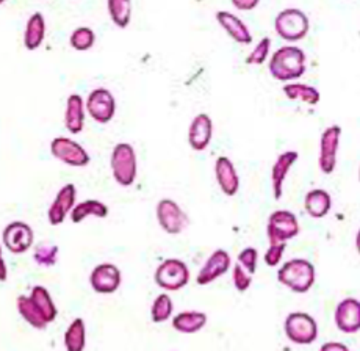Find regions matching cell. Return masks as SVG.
Segmentation results:
<instances>
[{"mask_svg":"<svg viewBox=\"0 0 360 351\" xmlns=\"http://www.w3.org/2000/svg\"><path fill=\"white\" fill-rule=\"evenodd\" d=\"M217 20H218V24L227 32V35H229L233 41H237V43H240V44H251L252 43L251 32H249L248 25L238 16L232 15V13H229V11H218Z\"/></svg>","mask_w":360,"mask_h":351,"instance_id":"obj_20","label":"cell"},{"mask_svg":"<svg viewBox=\"0 0 360 351\" xmlns=\"http://www.w3.org/2000/svg\"><path fill=\"white\" fill-rule=\"evenodd\" d=\"M231 256L229 253L224 250H217L213 251L209 259L205 260V264L200 268L198 276H196V282L199 286H209L212 284L213 281H217L218 278L223 276L231 268Z\"/></svg>","mask_w":360,"mask_h":351,"instance_id":"obj_16","label":"cell"},{"mask_svg":"<svg viewBox=\"0 0 360 351\" xmlns=\"http://www.w3.org/2000/svg\"><path fill=\"white\" fill-rule=\"evenodd\" d=\"M207 325V314L200 311H184L172 319V328L184 334H195Z\"/></svg>","mask_w":360,"mask_h":351,"instance_id":"obj_24","label":"cell"},{"mask_svg":"<svg viewBox=\"0 0 360 351\" xmlns=\"http://www.w3.org/2000/svg\"><path fill=\"white\" fill-rule=\"evenodd\" d=\"M285 246L287 245H269L265 256H263L265 264L268 267H278L281 264L283 253H285Z\"/></svg>","mask_w":360,"mask_h":351,"instance_id":"obj_37","label":"cell"},{"mask_svg":"<svg viewBox=\"0 0 360 351\" xmlns=\"http://www.w3.org/2000/svg\"><path fill=\"white\" fill-rule=\"evenodd\" d=\"M122 282L121 270L116 265L105 262L99 264L93 268L91 276H89V284L96 293L101 295H112L120 288Z\"/></svg>","mask_w":360,"mask_h":351,"instance_id":"obj_13","label":"cell"},{"mask_svg":"<svg viewBox=\"0 0 360 351\" xmlns=\"http://www.w3.org/2000/svg\"><path fill=\"white\" fill-rule=\"evenodd\" d=\"M46 19L41 13H33L27 20L24 32V46L27 51H37L44 43Z\"/></svg>","mask_w":360,"mask_h":351,"instance_id":"obj_22","label":"cell"},{"mask_svg":"<svg viewBox=\"0 0 360 351\" xmlns=\"http://www.w3.org/2000/svg\"><path fill=\"white\" fill-rule=\"evenodd\" d=\"M85 101L80 94H71L66 101L65 126L69 132L77 135L85 127Z\"/></svg>","mask_w":360,"mask_h":351,"instance_id":"obj_21","label":"cell"},{"mask_svg":"<svg viewBox=\"0 0 360 351\" xmlns=\"http://www.w3.org/2000/svg\"><path fill=\"white\" fill-rule=\"evenodd\" d=\"M172 311H174V305L168 293H160L152 302L150 307V319L154 323H165L171 319Z\"/></svg>","mask_w":360,"mask_h":351,"instance_id":"obj_31","label":"cell"},{"mask_svg":"<svg viewBox=\"0 0 360 351\" xmlns=\"http://www.w3.org/2000/svg\"><path fill=\"white\" fill-rule=\"evenodd\" d=\"M75 198H77V190L74 184H66L58 190L49 210H47V219L52 226H60L68 215H71L75 208Z\"/></svg>","mask_w":360,"mask_h":351,"instance_id":"obj_14","label":"cell"},{"mask_svg":"<svg viewBox=\"0 0 360 351\" xmlns=\"http://www.w3.org/2000/svg\"><path fill=\"white\" fill-rule=\"evenodd\" d=\"M332 208V198L326 190H310L304 198V209L311 218H324Z\"/></svg>","mask_w":360,"mask_h":351,"instance_id":"obj_23","label":"cell"},{"mask_svg":"<svg viewBox=\"0 0 360 351\" xmlns=\"http://www.w3.org/2000/svg\"><path fill=\"white\" fill-rule=\"evenodd\" d=\"M18 306V312L20 314V317L29 323V325L34 329H46L47 321L44 320L43 314L38 311V307L34 306V302L32 301L30 297H25V295H20L18 297L16 301Z\"/></svg>","mask_w":360,"mask_h":351,"instance_id":"obj_28","label":"cell"},{"mask_svg":"<svg viewBox=\"0 0 360 351\" xmlns=\"http://www.w3.org/2000/svg\"><path fill=\"white\" fill-rule=\"evenodd\" d=\"M96 43V33L89 27H79L71 33V38H69V44H71L72 49L75 51H88L91 49Z\"/></svg>","mask_w":360,"mask_h":351,"instance_id":"obj_32","label":"cell"},{"mask_svg":"<svg viewBox=\"0 0 360 351\" xmlns=\"http://www.w3.org/2000/svg\"><path fill=\"white\" fill-rule=\"evenodd\" d=\"M334 321L335 326L345 334L360 331V301L356 298L342 300L335 307Z\"/></svg>","mask_w":360,"mask_h":351,"instance_id":"obj_15","label":"cell"},{"mask_svg":"<svg viewBox=\"0 0 360 351\" xmlns=\"http://www.w3.org/2000/svg\"><path fill=\"white\" fill-rule=\"evenodd\" d=\"M66 351H83L86 347V325L83 319H74L65 333Z\"/></svg>","mask_w":360,"mask_h":351,"instance_id":"obj_27","label":"cell"},{"mask_svg":"<svg viewBox=\"0 0 360 351\" xmlns=\"http://www.w3.org/2000/svg\"><path fill=\"white\" fill-rule=\"evenodd\" d=\"M232 5L241 11H249L259 5V0H232Z\"/></svg>","mask_w":360,"mask_h":351,"instance_id":"obj_38","label":"cell"},{"mask_svg":"<svg viewBox=\"0 0 360 351\" xmlns=\"http://www.w3.org/2000/svg\"><path fill=\"white\" fill-rule=\"evenodd\" d=\"M320 351H349V348L340 342H328L320 348Z\"/></svg>","mask_w":360,"mask_h":351,"instance_id":"obj_39","label":"cell"},{"mask_svg":"<svg viewBox=\"0 0 360 351\" xmlns=\"http://www.w3.org/2000/svg\"><path fill=\"white\" fill-rule=\"evenodd\" d=\"M213 136V121L207 113H199L193 118L188 129V143L195 151L209 148Z\"/></svg>","mask_w":360,"mask_h":351,"instance_id":"obj_18","label":"cell"},{"mask_svg":"<svg viewBox=\"0 0 360 351\" xmlns=\"http://www.w3.org/2000/svg\"><path fill=\"white\" fill-rule=\"evenodd\" d=\"M300 234V222L290 210H276L268 217L266 237L269 245H287Z\"/></svg>","mask_w":360,"mask_h":351,"instance_id":"obj_4","label":"cell"},{"mask_svg":"<svg viewBox=\"0 0 360 351\" xmlns=\"http://www.w3.org/2000/svg\"><path fill=\"white\" fill-rule=\"evenodd\" d=\"M269 74L276 80L292 82L306 72V53L297 46H282L271 55Z\"/></svg>","mask_w":360,"mask_h":351,"instance_id":"obj_1","label":"cell"},{"mask_svg":"<svg viewBox=\"0 0 360 351\" xmlns=\"http://www.w3.org/2000/svg\"><path fill=\"white\" fill-rule=\"evenodd\" d=\"M85 108L96 122L107 124L113 120L116 112L115 96L107 88H96L89 93Z\"/></svg>","mask_w":360,"mask_h":351,"instance_id":"obj_10","label":"cell"},{"mask_svg":"<svg viewBox=\"0 0 360 351\" xmlns=\"http://www.w3.org/2000/svg\"><path fill=\"white\" fill-rule=\"evenodd\" d=\"M108 212L110 210H108L107 204L98 201V199H86V201L75 204L74 210L71 212V222L79 224L83 222V219H86L89 217L107 218Z\"/></svg>","mask_w":360,"mask_h":351,"instance_id":"obj_25","label":"cell"},{"mask_svg":"<svg viewBox=\"0 0 360 351\" xmlns=\"http://www.w3.org/2000/svg\"><path fill=\"white\" fill-rule=\"evenodd\" d=\"M300 154L296 151H285L276 158V162L271 168V185H273V195L276 199H281L283 195V182L296 163Z\"/></svg>","mask_w":360,"mask_h":351,"instance_id":"obj_19","label":"cell"},{"mask_svg":"<svg viewBox=\"0 0 360 351\" xmlns=\"http://www.w3.org/2000/svg\"><path fill=\"white\" fill-rule=\"evenodd\" d=\"M108 15L116 27L126 29L131 19V2L130 0H108Z\"/></svg>","mask_w":360,"mask_h":351,"instance_id":"obj_30","label":"cell"},{"mask_svg":"<svg viewBox=\"0 0 360 351\" xmlns=\"http://www.w3.org/2000/svg\"><path fill=\"white\" fill-rule=\"evenodd\" d=\"M356 248H357V251H359V254H360V229H359L357 237H356Z\"/></svg>","mask_w":360,"mask_h":351,"instance_id":"obj_41","label":"cell"},{"mask_svg":"<svg viewBox=\"0 0 360 351\" xmlns=\"http://www.w3.org/2000/svg\"><path fill=\"white\" fill-rule=\"evenodd\" d=\"M6 279H8V268H6L2 246H0V282H5Z\"/></svg>","mask_w":360,"mask_h":351,"instance_id":"obj_40","label":"cell"},{"mask_svg":"<svg viewBox=\"0 0 360 351\" xmlns=\"http://www.w3.org/2000/svg\"><path fill=\"white\" fill-rule=\"evenodd\" d=\"M51 153L55 158H58L60 162H63L68 167L74 168L86 167L89 160H91L88 151H85L82 144L71 139H66V136H57V139L52 140Z\"/></svg>","mask_w":360,"mask_h":351,"instance_id":"obj_9","label":"cell"},{"mask_svg":"<svg viewBox=\"0 0 360 351\" xmlns=\"http://www.w3.org/2000/svg\"><path fill=\"white\" fill-rule=\"evenodd\" d=\"M155 284L168 292H177L190 282V270L184 260L166 259L157 267Z\"/></svg>","mask_w":360,"mask_h":351,"instance_id":"obj_5","label":"cell"},{"mask_svg":"<svg viewBox=\"0 0 360 351\" xmlns=\"http://www.w3.org/2000/svg\"><path fill=\"white\" fill-rule=\"evenodd\" d=\"M359 181H360V170H359Z\"/></svg>","mask_w":360,"mask_h":351,"instance_id":"obj_42","label":"cell"},{"mask_svg":"<svg viewBox=\"0 0 360 351\" xmlns=\"http://www.w3.org/2000/svg\"><path fill=\"white\" fill-rule=\"evenodd\" d=\"M29 297L34 302V306L38 307V311L43 314L44 320L47 321V325H49V323H52L55 319H57L58 309H57V306H55V302H53V300L51 297V293H49V291H47L46 287L34 286L32 288V292H30Z\"/></svg>","mask_w":360,"mask_h":351,"instance_id":"obj_26","label":"cell"},{"mask_svg":"<svg viewBox=\"0 0 360 351\" xmlns=\"http://www.w3.org/2000/svg\"><path fill=\"white\" fill-rule=\"evenodd\" d=\"M340 126H330L324 130L320 140V155H318V165L324 174L334 173L337 167V153L340 146Z\"/></svg>","mask_w":360,"mask_h":351,"instance_id":"obj_12","label":"cell"},{"mask_svg":"<svg viewBox=\"0 0 360 351\" xmlns=\"http://www.w3.org/2000/svg\"><path fill=\"white\" fill-rule=\"evenodd\" d=\"M232 282H233V287L237 288L238 292L243 293L252 284V274L248 273L240 264H235L232 270Z\"/></svg>","mask_w":360,"mask_h":351,"instance_id":"obj_35","label":"cell"},{"mask_svg":"<svg viewBox=\"0 0 360 351\" xmlns=\"http://www.w3.org/2000/svg\"><path fill=\"white\" fill-rule=\"evenodd\" d=\"M287 339L296 345H310L318 337V325L315 319L306 312H292L283 323Z\"/></svg>","mask_w":360,"mask_h":351,"instance_id":"obj_6","label":"cell"},{"mask_svg":"<svg viewBox=\"0 0 360 351\" xmlns=\"http://www.w3.org/2000/svg\"><path fill=\"white\" fill-rule=\"evenodd\" d=\"M269 51H271V39L268 37L262 38L259 44L254 47V51L246 57L248 65H262L265 63L266 58L269 57Z\"/></svg>","mask_w":360,"mask_h":351,"instance_id":"obj_34","label":"cell"},{"mask_svg":"<svg viewBox=\"0 0 360 351\" xmlns=\"http://www.w3.org/2000/svg\"><path fill=\"white\" fill-rule=\"evenodd\" d=\"M283 93L290 101H301L309 106H316L320 102V91L311 85L296 84V82L287 84L283 85Z\"/></svg>","mask_w":360,"mask_h":351,"instance_id":"obj_29","label":"cell"},{"mask_svg":"<svg viewBox=\"0 0 360 351\" xmlns=\"http://www.w3.org/2000/svg\"><path fill=\"white\" fill-rule=\"evenodd\" d=\"M315 279V267L307 259H290L278 272V281L295 293H307Z\"/></svg>","mask_w":360,"mask_h":351,"instance_id":"obj_2","label":"cell"},{"mask_svg":"<svg viewBox=\"0 0 360 351\" xmlns=\"http://www.w3.org/2000/svg\"><path fill=\"white\" fill-rule=\"evenodd\" d=\"M157 222L166 234L177 236L186 229V226L190 224V218L176 201L163 198L157 204Z\"/></svg>","mask_w":360,"mask_h":351,"instance_id":"obj_8","label":"cell"},{"mask_svg":"<svg viewBox=\"0 0 360 351\" xmlns=\"http://www.w3.org/2000/svg\"><path fill=\"white\" fill-rule=\"evenodd\" d=\"M257 259H259V253L252 246L245 248V250H241L238 254V264L251 274L257 272Z\"/></svg>","mask_w":360,"mask_h":351,"instance_id":"obj_36","label":"cell"},{"mask_svg":"<svg viewBox=\"0 0 360 351\" xmlns=\"http://www.w3.org/2000/svg\"><path fill=\"white\" fill-rule=\"evenodd\" d=\"M2 242L13 254H24L29 251L34 242V232L30 224L24 222H13L6 224L2 232Z\"/></svg>","mask_w":360,"mask_h":351,"instance_id":"obj_11","label":"cell"},{"mask_svg":"<svg viewBox=\"0 0 360 351\" xmlns=\"http://www.w3.org/2000/svg\"><path fill=\"white\" fill-rule=\"evenodd\" d=\"M274 29L285 41H300L309 33L310 20L302 10L287 8L276 16Z\"/></svg>","mask_w":360,"mask_h":351,"instance_id":"obj_7","label":"cell"},{"mask_svg":"<svg viewBox=\"0 0 360 351\" xmlns=\"http://www.w3.org/2000/svg\"><path fill=\"white\" fill-rule=\"evenodd\" d=\"M110 167H112V173L117 184L122 187L134 185L138 174V162L134 146L129 143H117L112 151Z\"/></svg>","mask_w":360,"mask_h":351,"instance_id":"obj_3","label":"cell"},{"mask_svg":"<svg viewBox=\"0 0 360 351\" xmlns=\"http://www.w3.org/2000/svg\"><path fill=\"white\" fill-rule=\"evenodd\" d=\"M214 177L226 196H235L240 190V177L229 157L221 155L214 162Z\"/></svg>","mask_w":360,"mask_h":351,"instance_id":"obj_17","label":"cell"},{"mask_svg":"<svg viewBox=\"0 0 360 351\" xmlns=\"http://www.w3.org/2000/svg\"><path fill=\"white\" fill-rule=\"evenodd\" d=\"M34 262L41 267H53L58 260V246L51 243H43L37 248L33 254Z\"/></svg>","mask_w":360,"mask_h":351,"instance_id":"obj_33","label":"cell"}]
</instances>
